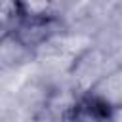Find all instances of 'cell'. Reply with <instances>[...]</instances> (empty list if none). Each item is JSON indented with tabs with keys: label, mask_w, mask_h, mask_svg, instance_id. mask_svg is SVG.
Masks as SVG:
<instances>
[{
	"label": "cell",
	"mask_w": 122,
	"mask_h": 122,
	"mask_svg": "<svg viewBox=\"0 0 122 122\" xmlns=\"http://www.w3.org/2000/svg\"><path fill=\"white\" fill-rule=\"evenodd\" d=\"M67 120H114L116 118V105L111 103L107 97L95 93V92H86L80 93L72 99V103L67 107V112L63 114Z\"/></svg>",
	"instance_id": "cell-2"
},
{
	"label": "cell",
	"mask_w": 122,
	"mask_h": 122,
	"mask_svg": "<svg viewBox=\"0 0 122 122\" xmlns=\"http://www.w3.org/2000/svg\"><path fill=\"white\" fill-rule=\"evenodd\" d=\"M63 29V21L59 13L46 15V17H27V19H11L10 29L6 30L4 38H10L15 46L23 50H38L51 42Z\"/></svg>",
	"instance_id": "cell-1"
},
{
	"label": "cell",
	"mask_w": 122,
	"mask_h": 122,
	"mask_svg": "<svg viewBox=\"0 0 122 122\" xmlns=\"http://www.w3.org/2000/svg\"><path fill=\"white\" fill-rule=\"evenodd\" d=\"M57 13L53 0H10V15L11 19H27V17H46Z\"/></svg>",
	"instance_id": "cell-3"
}]
</instances>
